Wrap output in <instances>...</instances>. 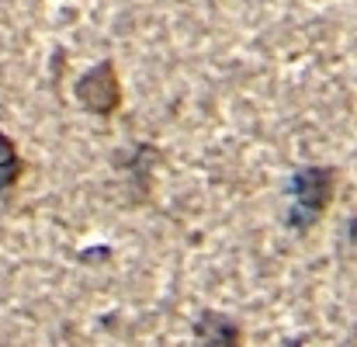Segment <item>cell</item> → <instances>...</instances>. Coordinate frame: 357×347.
I'll use <instances>...</instances> for the list:
<instances>
[{"mask_svg": "<svg viewBox=\"0 0 357 347\" xmlns=\"http://www.w3.org/2000/svg\"><path fill=\"white\" fill-rule=\"evenodd\" d=\"M73 98L77 105L94 118H112L121 108V80L112 59L94 63L91 70H84L73 84Z\"/></svg>", "mask_w": 357, "mask_h": 347, "instance_id": "2", "label": "cell"}, {"mask_svg": "<svg viewBox=\"0 0 357 347\" xmlns=\"http://www.w3.org/2000/svg\"><path fill=\"white\" fill-rule=\"evenodd\" d=\"M191 334H195L198 347H243V327H239L233 316L215 313V309L198 313Z\"/></svg>", "mask_w": 357, "mask_h": 347, "instance_id": "3", "label": "cell"}, {"mask_svg": "<svg viewBox=\"0 0 357 347\" xmlns=\"http://www.w3.org/2000/svg\"><path fill=\"white\" fill-rule=\"evenodd\" d=\"M21 177H24V156L17 153V142L0 128V198H7Z\"/></svg>", "mask_w": 357, "mask_h": 347, "instance_id": "5", "label": "cell"}, {"mask_svg": "<svg viewBox=\"0 0 357 347\" xmlns=\"http://www.w3.org/2000/svg\"><path fill=\"white\" fill-rule=\"evenodd\" d=\"M347 239L354 243V250H357V216H351V219H347Z\"/></svg>", "mask_w": 357, "mask_h": 347, "instance_id": "6", "label": "cell"}, {"mask_svg": "<svg viewBox=\"0 0 357 347\" xmlns=\"http://www.w3.org/2000/svg\"><path fill=\"white\" fill-rule=\"evenodd\" d=\"M160 160H163V153L156 146H149V142H135L132 149L115 153V163H119L121 174H128V181H139L135 184V195H142V198L149 195V177L160 167Z\"/></svg>", "mask_w": 357, "mask_h": 347, "instance_id": "4", "label": "cell"}, {"mask_svg": "<svg viewBox=\"0 0 357 347\" xmlns=\"http://www.w3.org/2000/svg\"><path fill=\"white\" fill-rule=\"evenodd\" d=\"M288 195H291L288 230L309 232L330 212V205L337 198V167H323V163L298 167L288 181Z\"/></svg>", "mask_w": 357, "mask_h": 347, "instance_id": "1", "label": "cell"}, {"mask_svg": "<svg viewBox=\"0 0 357 347\" xmlns=\"http://www.w3.org/2000/svg\"><path fill=\"white\" fill-rule=\"evenodd\" d=\"M284 347H305V341H295V337H291V341H284Z\"/></svg>", "mask_w": 357, "mask_h": 347, "instance_id": "7", "label": "cell"}]
</instances>
